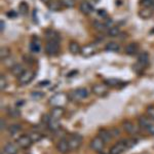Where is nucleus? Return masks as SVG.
I'll return each mask as SVG.
<instances>
[{"mask_svg": "<svg viewBox=\"0 0 154 154\" xmlns=\"http://www.w3.org/2000/svg\"><path fill=\"white\" fill-rule=\"evenodd\" d=\"M69 96L65 93H58L49 99V104L53 107H64L68 103Z\"/></svg>", "mask_w": 154, "mask_h": 154, "instance_id": "obj_1", "label": "nucleus"}, {"mask_svg": "<svg viewBox=\"0 0 154 154\" xmlns=\"http://www.w3.org/2000/svg\"><path fill=\"white\" fill-rule=\"evenodd\" d=\"M88 95H89V94H88V88H76V89H74V91H71L69 98H70L72 101L78 102V101H81V100H83V99L88 98Z\"/></svg>", "mask_w": 154, "mask_h": 154, "instance_id": "obj_2", "label": "nucleus"}, {"mask_svg": "<svg viewBox=\"0 0 154 154\" xmlns=\"http://www.w3.org/2000/svg\"><path fill=\"white\" fill-rule=\"evenodd\" d=\"M83 141V138L80 134H72L70 136V138L68 139V143H69V147L70 150H76L81 146Z\"/></svg>", "mask_w": 154, "mask_h": 154, "instance_id": "obj_3", "label": "nucleus"}, {"mask_svg": "<svg viewBox=\"0 0 154 154\" xmlns=\"http://www.w3.org/2000/svg\"><path fill=\"white\" fill-rule=\"evenodd\" d=\"M35 78V72L32 70H26L21 76L18 77V82L20 85H27Z\"/></svg>", "mask_w": 154, "mask_h": 154, "instance_id": "obj_4", "label": "nucleus"}, {"mask_svg": "<svg viewBox=\"0 0 154 154\" xmlns=\"http://www.w3.org/2000/svg\"><path fill=\"white\" fill-rule=\"evenodd\" d=\"M105 144H106L105 141L98 135V136H96L95 138L91 139V143H89V146H91V148L93 149L94 151L101 152V151L104 149V147H105Z\"/></svg>", "mask_w": 154, "mask_h": 154, "instance_id": "obj_5", "label": "nucleus"}, {"mask_svg": "<svg viewBox=\"0 0 154 154\" xmlns=\"http://www.w3.org/2000/svg\"><path fill=\"white\" fill-rule=\"evenodd\" d=\"M60 51V41H48L45 44V53L48 56H56Z\"/></svg>", "mask_w": 154, "mask_h": 154, "instance_id": "obj_6", "label": "nucleus"}, {"mask_svg": "<svg viewBox=\"0 0 154 154\" xmlns=\"http://www.w3.org/2000/svg\"><path fill=\"white\" fill-rule=\"evenodd\" d=\"M126 149H128V147H126L125 140H122L111 147L110 151H109V154H122Z\"/></svg>", "mask_w": 154, "mask_h": 154, "instance_id": "obj_7", "label": "nucleus"}, {"mask_svg": "<svg viewBox=\"0 0 154 154\" xmlns=\"http://www.w3.org/2000/svg\"><path fill=\"white\" fill-rule=\"evenodd\" d=\"M91 91H93V94H95L96 96L103 97V96L107 95V93H108V91H109V86L106 85L105 83H103V84H96V85L93 86Z\"/></svg>", "mask_w": 154, "mask_h": 154, "instance_id": "obj_8", "label": "nucleus"}, {"mask_svg": "<svg viewBox=\"0 0 154 154\" xmlns=\"http://www.w3.org/2000/svg\"><path fill=\"white\" fill-rule=\"evenodd\" d=\"M17 143H18V145L21 147L22 149H27L29 148L30 146L33 144L32 142L31 138H30V136L28 135H22L20 136L18 139H17Z\"/></svg>", "mask_w": 154, "mask_h": 154, "instance_id": "obj_9", "label": "nucleus"}, {"mask_svg": "<svg viewBox=\"0 0 154 154\" xmlns=\"http://www.w3.org/2000/svg\"><path fill=\"white\" fill-rule=\"evenodd\" d=\"M97 51V48L94 44H86L83 48H81V53L80 54L83 58H89V57L94 56Z\"/></svg>", "mask_w": 154, "mask_h": 154, "instance_id": "obj_10", "label": "nucleus"}, {"mask_svg": "<svg viewBox=\"0 0 154 154\" xmlns=\"http://www.w3.org/2000/svg\"><path fill=\"white\" fill-rule=\"evenodd\" d=\"M57 150L62 154H67L70 151V147H69L68 140L66 139H61L57 144Z\"/></svg>", "mask_w": 154, "mask_h": 154, "instance_id": "obj_11", "label": "nucleus"}, {"mask_svg": "<svg viewBox=\"0 0 154 154\" xmlns=\"http://www.w3.org/2000/svg\"><path fill=\"white\" fill-rule=\"evenodd\" d=\"M122 128L128 134H131V135H135V134L138 133V128L135 125V123L131 122V120H125L122 122Z\"/></svg>", "mask_w": 154, "mask_h": 154, "instance_id": "obj_12", "label": "nucleus"}, {"mask_svg": "<svg viewBox=\"0 0 154 154\" xmlns=\"http://www.w3.org/2000/svg\"><path fill=\"white\" fill-rule=\"evenodd\" d=\"M40 48H41L40 40H39L38 37L34 36L33 38H32L31 42H30V44H29L30 51H31V53H33V54H38L39 51H40Z\"/></svg>", "mask_w": 154, "mask_h": 154, "instance_id": "obj_13", "label": "nucleus"}, {"mask_svg": "<svg viewBox=\"0 0 154 154\" xmlns=\"http://www.w3.org/2000/svg\"><path fill=\"white\" fill-rule=\"evenodd\" d=\"M64 114H65V109H64V107H53L49 115H51V118L60 120V119L64 116Z\"/></svg>", "mask_w": 154, "mask_h": 154, "instance_id": "obj_14", "label": "nucleus"}, {"mask_svg": "<svg viewBox=\"0 0 154 154\" xmlns=\"http://www.w3.org/2000/svg\"><path fill=\"white\" fill-rule=\"evenodd\" d=\"M154 14V9L150 8V7H143L142 9L139 11V17L143 20H148L152 18Z\"/></svg>", "mask_w": 154, "mask_h": 154, "instance_id": "obj_15", "label": "nucleus"}, {"mask_svg": "<svg viewBox=\"0 0 154 154\" xmlns=\"http://www.w3.org/2000/svg\"><path fill=\"white\" fill-rule=\"evenodd\" d=\"M79 9H80V11L83 14L88 16V14H91L94 11V6L88 1H82L80 3V5H79Z\"/></svg>", "mask_w": 154, "mask_h": 154, "instance_id": "obj_16", "label": "nucleus"}, {"mask_svg": "<svg viewBox=\"0 0 154 154\" xmlns=\"http://www.w3.org/2000/svg\"><path fill=\"white\" fill-rule=\"evenodd\" d=\"M139 44L137 42H131L126 45L125 48V54H128V56H135V54H138L139 51Z\"/></svg>", "mask_w": 154, "mask_h": 154, "instance_id": "obj_17", "label": "nucleus"}, {"mask_svg": "<svg viewBox=\"0 0 154 154\" xmlns=\"http://www.w3.org/2000/svg\"><path fill=\"white\" fill-rule=\"evenodd\" d=\"M138 62L139 64H141L146 68L149 65V62H150V58H149V54L147 51H143V53L138 54Z\"/></svg>", "mask_w": 154, "mask_h": 154, "instance_id": "obj_18", "label": "nucleus"}, {"mask_svg": "<svg viewBox=\"0 0 154 154\" xmlns=\"http://www.w3.org/2000/svg\"><path fill=\"white\" fill-rule=\"evenodd\" d=\"M25 71L26 70H25L24 66L21 65V64H14L11 68V73L16 77H20Z\"/></svg>", "mask_w": 154, "mask_h": 154, "instance_id": "obj_19", "label": "nucleus"}, {"mask_svg": "<svg viewBox=\"0 0 154 154\" xmlns=\"http://www.w3.org/2000/svg\"><path fill=\"white\" fill-rule=\"evenodd\" d=\"M45 37L48 41H60L59 33L53 29H49L45 32Z\"/></svg>", "mask_w": 154, "mask_h": 154, "instance_id": "obj_20", "label": "nucleus"}, {"mask_svg": "<svg viewBox=\"0 0 154 154\" xmlns=\"http://www.w3.org/2000/svg\"><path fill=\"white\" fill-rule=\"evenodd\" d=\"M48 6L51 11H60L64 7L60 0H51L48 3Z\"/></svg>", "mask_w": 154, "mask_h": 154, "instance_id": "obj_21", "label": "nucleus"}, {"mask_svg": "<svg viewBox=\"0 0 154 154\" xmlns=\"http://www.w3.org/2000/svg\"><path fill=\"white\" fill-rule=\"evenodd\" d=\"M61 128V123L58 119H54V118H51L49 122L48 123V128L51 131H57L60 130Z\"/></svg>", "mask_w": 154, "mask_h": 154, "instance_id": "obj_22", "label": "nucleus"}, {"mask_svg": "<svg viewBox=\"0 0 154 154\" xmlns=\"http://www.w3.org/2000/svg\"><path fill=\"white\" fill-rule=\"evenodd\" d=\"M69 51H70V53L72 54H78L81 53V48L78 42L71 41L70 43H69Z\"/></svg>", "mask_w": 154, "mask_h": 154, "instance_id": "obj_23", "label": "nucleus"}, {"mask_svg": "<svg viewBox=\"0 0 154 154\" xmlns=\"http://www.w3.org/2000/svg\"><path fill=\"white\" fill-rule=\"evenodd\" d=\"M105 49L107 51H111V53H116V51H119L120 49V45L115 41H111L108 42L105 46Z\"/></svg>", "mask_w": 154, "mask_h": 154, "instance_id": "obj_24", "label": "nucleus"}, {"mask_svg": "<svg viewBox=\"0 0 154 154\" xmlns=\"http://www.w3.org/2000/svg\"><path fill=\"white\" fill-rule=\"evenodd\" d=\"M99 136H100L106 143L110 142V141L112 140V138H113L112 135H111L110 130H105V128H103V130H101L100 131H99Z\"/></svg>", "mask_w": 154, "mask_h": 154, "instance_id": "obj_25", "label": "nucleus"}, {"mask_svg": "<svg viewBox=\"0 0 154 154\" xmlns=\"http://www.w3.org/2000/svg\"><path fill=\"white\" fill-rule=\"evenodd\" d=\"M3 151L6 154H18V148L12 143L5 144V146H4V148H3Z\"/></svg>", "mask_w": 154, "mask_h": 154, "instance_id": "obj_26", "label": "nucleus"}, {"mask_svg": "<svg viewBox=\"0 0 154 154\" xmlns=\"http://www.w3.org/2000/svg\"><path fill=\"white\" fill-rule=\"evenodd\" d=\"M11 54V51L8 46H2L0 48V59H1V61H5L6 59H8Z\"/></svg>", "mask_w": 154, "mask_h": 154, "instance_id": "obj_27", "label": "nucleus"}, {"mask_svg": "<svg viewBox=\"0 0 154 154\" xmlns=\"http://www.w3.org/2000/svg\"><path fill=\"white\" fill-rule=\"evenodd\" d=\"M120 29L118 28V27L116 26H112L110 27V28H108V30H107V35H108L109 37H117L120 35Z\"/></svg>", "mask_w": 154, "mask_h": 154, "instance_id": "obj_28", "label": "nucleus"}, {"mask_svg": "<svg viewBox=\"0 0 154 154\" xmlns=\"http://www.w3.org/2000/svg\"><path fill=\"white\" fill-rule=\"evenodd\" d=\"M29 136H30V138H31V140L33 143H38V142H40L42 139H43L42 134L39 133V131H32Z\"/></svg>", "mask_w": 154, "mask_h": 154, "instance_id": "obj_29", "label": "nucleus"}, {"mask_svg": "<svg viewBox=\"0 0 154 154\" xmlns=\"http://www.w3.org/2000/svg\"><path fill=\"white\" fill-rule=\"evenodd\" d=\"M150 120H151L150 118H147V117H144V116H142V117L139 118V125H140L142 128H144V130H146V128H147V126L151 123Z\"/></svg>", "mask_w": 154, "mask_h": 154, "instance_id": "obj_30", "label": "nucleus"}, {"mask_svg": "<svg viewBox=\"0 0 154 154\" xmlns=\"http://www.w3.org/2000/svg\"><path fill=\"white\" fill-rule=\"evenodd\" d=\"M21 130H22V125L16 123V125H11V126H9V128H8V133H9V135L12 136V135H16V134H18Z\"/></svg>", "mask_w": 154, "mask_h": 154, "instance_id": "obj_31", "label": "nucleus"}, {"mask_svg": "<svg viewBox=\"0 0 154 154\" xmlns=\"http://www.w3.org/2000/svg\"><path fill=\"white\" fill-rule=\"evenodd\" d=\"M19 11H20V12H21V14H23V16L28 14L29 12V5L27 4V2L22 1L21 3L19 4Z\"/></svg>", "mask_w": 154, "mask_h": 154, "instance_id": "obj_32", "label": "nucleus"}, {"mask_svg": "<svg viewBox=\"0 0 154 154\" xmlns=\"http://www.w3.org/2000/svg\"><path fill=\"white\" fill-rule=\"evenodd\" d=\"M120 82H121V81L119 80V79H116V78L106 79V80L104 81V83H105L106 85H108V86H117Z\"/></svg>", "mask_w": 154, "mask_h": 154, "instance_id": "obj_33", "label": "nucleus"}, {"mask_svg": "<svg viewBox=\"0 0 154 154\" xmlns=\"http://www.w3.org/2000/svg\"><path fill=\"white\" fill-rule=\"evenodd\" d=\"M62 5L66 8H72L75 6V0H60Z\"/></svg>", "mask_w": 154, "mask_h": 154, "instance_id": "obj_34", "label": "nucleus"}, {"mask_svg": "<svg viewBox=\"0 0 154 154\" xmlns=\"http://www.w3.org/2000/svg\"><path fill=\"white\" fill-rule=\"evenodd\" d=\"M7 113H8V115L12 118H18L20 117V115H21L20 110H18V109H16V108H11L9 110H7Z\"/></svg>", "mask_w": 154, "mask_h": 154, "instance_id": "obj_35", "label": "nucleus"}, {"mask_svg": "<svg viewBox=\"0 0 154 154\" xmlns=\"http://www.w3.org/2000/svg\"><path fill=\"white\" fill-rule=\"evenodd\" d=\"M140 4L143 7H150L154 9V0H140Z\"/></svg>", "mask_w": 154, "mask_h": 154, "instance_id": "obj_36", "label": "nucleus"}, {"mask_svg": "<svg viewBox=\"0 0 154 154\" xmlns=\"http://www.w3.org/2000/svg\"><path fill=\"white\" fill-rule=\"evenodd\" d=\"M133 69H134V71L136 72V73H138V74H142L144 71H145V67L142 66L141 64H139L138 62L135 64V65L133 66Z\"/></svg>", "mask_w": 154, "mask_h": 154, "instance_id": "obj_37", "label": "nucleus"}, {"mask_svg": "<svg viewBox=\"0 0 154 154\" xmlns=\"http://www.w3.org/2000/svg\"><path fill=\"white\" fill-rule=\"evenodd\" d=\"M31 98L33 99V100H41L42 98L44 97V93H42V91H32L31 93Z\"/></svg>", "mask_w": 154, "mask_h": 154, "instance_id": "obj_38", "label": "nucleus"}, {"mask_svg": "<svg viewBox=\"0 0 154 154\" xmlns=\"http://www.w3.org/2000/svg\"><path fill=\"white\" fill-rule=\"evenodd\" d=\"M146 114L151 120H154V106L150 105L146 108Z\"/></svg>", "mask_w": 154, "mask_h": 154, "instance_id": "obj_39", "label": "nucleus"}, {"mask_svg": "<svg viewBox=\"0 0 154 154\" xmlns=\"http://www.w3.org/2000/svg\"><path fill=\"white\" fill-rule=\"evenodd\" d=\"M94 26H95V28L100 32L105 31L106 28H108V27L106 26V24H103V23H101V22H95V23H94Z\"/></svg>", "mask_w": 154, "mask_h": 154, "instance_id": "obj_40", "label": "nucleus"}, {"mask_svg": "<svg viewBox=\"0 0 154 154\" xmlns=\"http://www.w3.org/2000/svg\"><path fill=\"white\" fill-rule=\"evenodd\" d=\"M125 143H126V147H128V149H131V148H133L134 146L137 145L138 141L134 138L133 139H125Z\"/></svg>", "mask_w": 154, "mask_h": 154, "instance_id": "obj_41", "label": "nucleus"}, {"mask_svg": "<svg viewBox=\"0 0 154 154\" xmlns=\"http://www.w3.org/2000/svg\"><path fill=\"white\" fill-rule=\"evenodd\" d=\"M6 88V80H5V76L4 75H1L0 77V88L1 91H3L4 88Z\"/></svg>", "mask_w": 154, "mask_h": 154, "instance_id": "obj_42", "label": "nucleus"}, {"mask_svg": "<svg viewBox=\"0 0 154 154\" xmlns=\"http://www.w3.org/2000/svg\"><path fill=\"white\" fill-rule=\"evenodd\" d=\"M110 131H111V135H112L113 138H116V137H118L120 135V131H119L117 128H112L110 130Z\"/></svg>", "mask_w": 154, "mask_h": 154, "instance_id": "obj_43", "label": "nucleus"}, {"mask_svg": "<svg viewBox=\"0 0 154 154\" xmlns=\"http://www.w3.org/2000/svg\"><path fill=\"white\" fill-rule=\"evenodd\" d=\"M146 131H148L150 135H153L154 136V123H150L147 128H146Z\"/></svg>", "mask_w": 154, "mask_h": 154, "instance_id": "obj_44", "label": "nucleus"}, {"mask_svg": "<svg viewBox=\"0 0 154 154\" xmlns=\"http://www.w3.org/2000/svg\"><path fill=\"white\" fill-rule=\"evenodd\" d=\"M51 115H43L42 116V122L44 123V125H48V123L49 122V120H51Z\"/></svg>", "mask_w": 154, "mask_h": 154, "instance_id": "obj_45", "label": "nucleus"}, {"mask_svg": "<svg viewBox=\"0 0 154 154\" xmlns=\"http://www.w3.org/2000/svg\"><path fill=\"white\" fill-rule=\"evenodd\" d=\"M7 17L8 18H17L18 17V14H17L14 11H7Z\"/></svg>", "mask_w": 154, "mask_h": 154, "instance_id": "obj_46", "label": "nucleus"}, {"mask_svg": "<svg viewBox=\"0 0 154 154\" xmlns=\"http://www.w3.org/2000/svg\"><path fill=\"white\" fill-rule=\"evenodd\" d=\"M0 27H1V28H0V30H1V32H3V31H4V29H5V24H4V21H3V20H1V21H0Z\"/></svg>", "mask_w": 154, "mask_h": 154, "instance_id": "obj_47", "label": "nucleus"}, {"mask_svg": "<svg viewBox=\"0 0 154 154\" xmlns=\"http://www.w3.org/2000/svg\"><path fill=\"white\" fill-rule=\"evenodd\" d=\"M0 123H1V131H3L5 128V121H4V118L0 119Z\"/></svg>", "mask_w": 154, "mask_h": 154, "instance_id": "obj_48", "label": "nucleus"}, {"mask_svg": "<svg viewBox=\"0 0 154 154\" xmlns=\"http://www.w3.org/2000/svg\"><path fill=\"white\" fill-rule=\"evenodd\" d=\"M98 14H100V16H102V17H106V16H107L106 11H104V9H99V11H98Z\"/></svg>", "mask_w": 154, "mask_h": 154, "instance_id": "obj_49", "label": "nucleus"}, {"mask_svg": "<svg viewBox=\"0 0 154 154\" xmlns=\"http://www.w3.org/2000/svg\"><path fill=\"white\" fill-rule=\"evenodd\" d=\"M49 84V81L48 80H44V81H41V82H39V86H45Z\"/></svg>", "mask_w": 154, "mask_h": 154, "instance_id": "obj_50", "label": "nucleus"}, {"mask_svg": "<svg viewBox=\"0 0 154 154\" xmlns=\"http://www.w3.org/2000/svg\"><path fill=\"white\" fill-rule=\"evenodd\" d=\"M42 2H44V3H48L49 1H51V0H41Z\"/></svg>", "mask_w": 154, "mask_h": 154, "instance_id": "obj_51", "label": "nucleus"}, {"mask_svg": "<svg viewBox=\"0 0 154 154\" xmlns=\"http://www.w3.org/2000/svg\"><path fill=\"white\" fill-rule=\"evenodd\" d=\"M96 1H98V0H96Z\"/></svg>", "mask_w": 154, "mask_h": 154, "instance_id": "obj_52", "label": "nucleus"}]
</instances>
